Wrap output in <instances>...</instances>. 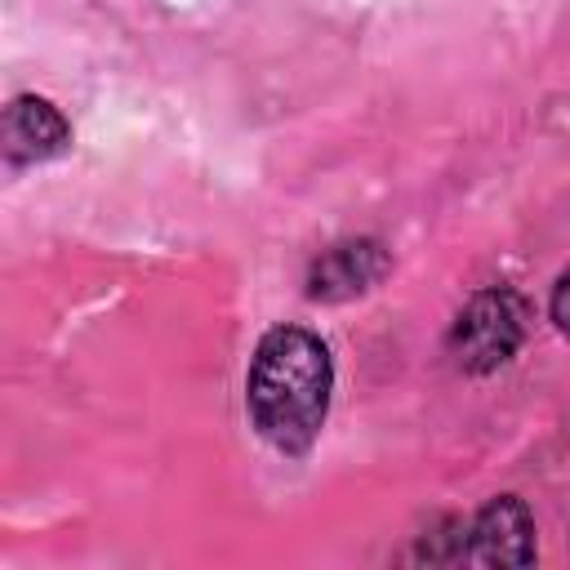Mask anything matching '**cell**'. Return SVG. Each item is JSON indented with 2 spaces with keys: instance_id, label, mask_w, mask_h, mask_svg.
<instances>
[{
  "instance_id": "1",
  "label": "cell",
  "mask_w": 570,
  "mask_h": 570,
  "mask_svg": "<svg viewBox=\"0 0 570 570\" xmlns=\"http://www.w3.org/2000/svg\"><path fill=\"white\" fill-rule=\"evenodd\" d=\"M330 392H334V361L330 347L303 330V325H276L263 334L249 379H245V401L254 428L285 454H303L325 414H330Z\"/></svg>"
},
{
  "instance_id": "2",
  "label": "cell",
  "mask_w": 570,
  "mask_h": 570,
  "mask_svg": "<svg viewBox=\"0 0 570 570\" xmlns=\"http://www.w3.org/2000/svg\"><path fill=\"white\" fill-rule=\"evenodd\" d=\"M525 338V303L508 289V285H494V289H481L454 321L450 330V352L463 370L472 374H485V370H499Z\"/></svg>"
},
{
  "instance_id": "3",
  "label": "cell",
  "mask_w": 570,
  "mask_h": 570,
  "mask_svg": "<svg viewBox=\"0 0 570 570\" xmlns=\"http://www.w3.org/2000/svg\"><path fill=\"white\" fill-rule=\"evenodd\" d=\"M454 561H472V566H530L534 561V521H530L525 503L512 499V494L485 503L472 517V525L459 534Z\"/></svg>"
},
{
  "instance_id": "4",
  "label": "cell",
  "mask_w": 570,
  "mask_h": 570,
  "mask_svg": "<svg viewBox=\"0 0 570 570\" xmlns=\"http://www.w3.org/2000/svg\"><path fill=\"white\" fill-rule=\"evenodd\" d=\"M67 142H71V129H67V120L58 116L53 102H45V98H13V102L4 107V156H9L13 165L49 160V156H58Z\"/></svg>"
},
{
  "instance_id": "5",
  "label": "cell",
  "mask_w": 570,
  "mask_h": 570,
  "mask_svg": "<svg viewBox=\"0 0 570 570\" xmlns=\"http://www.w3.org/2000/svg\"><path fill=\"white\" fill-rule=\"evenodd\" d=\"M383 267H387V258H383V249L374 240L334 245L330 254L316 258V267L307 276V294L312 298H347V294H361Z\"/></svg>"
},
{
  "instance_id": "6",
  "label": "cell",
  "mask_w": 570,
  "mask_h": 570,
  "mask_svg": "<svg viewBox=\"0 0 570 570\" xmlns=\"http://www.w3.org/2000/svg\"><path fill=\"white\" fill-rule=\"evenodd\" d=\"M552 321L570 334V272L557 281V289H552Z\"/></svg>"
}]
</instances>
